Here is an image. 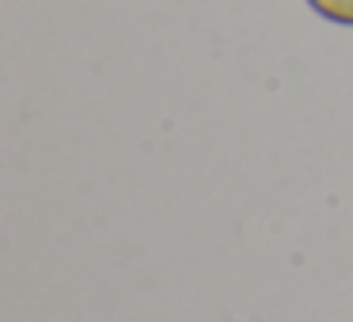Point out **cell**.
<instances>
[{"label": "cell", "instance_id": "1", "mask_svg": "<svg viewBox=\"0 0 353 322\" xmlns=\"http://www.w3.org/2000/svg\"><path fill=\"white\" fill-rule=\"evenodd\" d=\"M307 8L338 27H353V0H307Z\"/></svg>", "mask_w": 353, "mask_h": 322}]
</instances>
